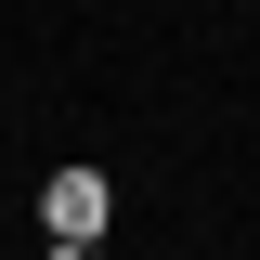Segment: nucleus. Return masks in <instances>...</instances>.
<instances>
[{"instance_id": "f257e3e1", "label": "nucleus", "mask_w": 260, "mask_h": 260, "mask_svg": "<svg viewBox=\"0 0 260 260\" xmlns=\"http://www.w3.org/2000/svg\"><path fill=\"white\" fill-rule=\"evenodd\" d=\"M39 221H52V247H91L104 234V169H52L39 182Z\"/></svg>"}, {"instance_id": "f03ea898", "label": "nucleus", "mask_w": 260, "mask_h": 260, "mask_svg": "<svg viewBox=\"0 0 260 260\" xmlns=\"http://www.w3.org/2000/svg\"><path fill=\"white\" fill-rule=\"evenodd\" d=\"M39 260H91V247H39Z\"/></svg>"}]
</instances>
